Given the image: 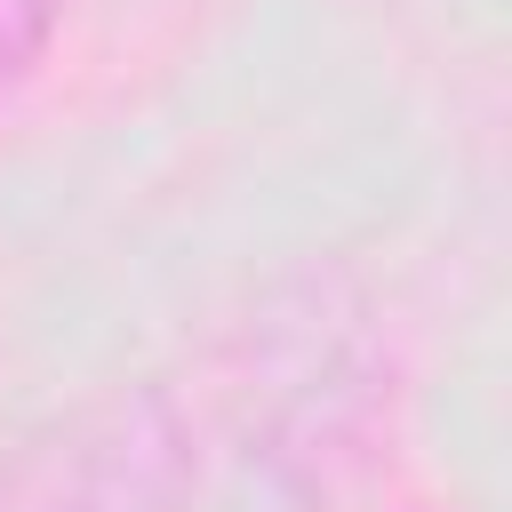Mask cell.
Returning a JSON list of instances; mask_svg holds the SVG:
<instances>
[{
	"mask_svg": "<svg viewBox=\"0 0 512 512\" xmlns=\"http://www.w3.org/2000/svg\"><path fill=\"white\" fill-rule=\"evenodd\" d=\"M0 512H192V432L160 384L56 408L0 464Z\"/></svg>",
	"mask_w": 512,
	"mask_h": 512,
	"instance_id": "cell-1",
	"label": "cell"
},
{
	"mask_svg": "<svg viewBox=\"0 0 512 512\" xmlns=\"http://www.w3.org/2000/svg\"><path fill=\"white\" fill-rule=\"evenodd\" d=\"M56 24H64V0H0V112H8L16 88L40 72Z\"/></svg>",
	"mask_w": 512,
	"mask_h": 512,
	"instance_id": "cell-2",
	"label": "cell"
}]
</instances>
